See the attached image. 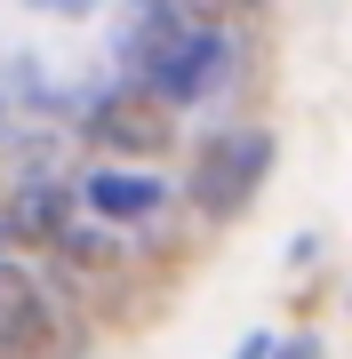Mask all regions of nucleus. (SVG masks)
Masks as SVG:
<instances>
[{"instance_id":"f257e3e1","label":"nucleus","mask_w":352,"mask_h":359,"mask_svg":"<svg viewBox=\"0 0 352 359\" xmlns=\"http://www.w3.org/2000/svg\"><path fill=\"white\" fill-rule=\"evenodd\" d=\"M0 359H80V327L8 256H0Z\"/></svg>"},{"instance_id":"20e7f679","label":"nucleus","mask_w":352,"mask_h":359,"mask_svg":"<svg viewBox=\"0 0 352 359\" xmlns=\"http://www.w3.org/2000/svg\"><path fill=\"white\" fill-rule=\"evenodd\" d=\"M89 208L96 216H120V224H144L169 208V184L160 176H89Z\"/></svg>"},{"instance_id":"f03ea898","label":"nucleus","mask_w":352,"mask_h":359,"mask_svg":"<svg viewBox=\"0 0 352 359\" xmlns=\"http://www.w3.org/2000/svg\"><path fill=\"white\" fill-rule=\"evenodd\" d=\"M89 136L105 144V152L152 160V152H169V136H176V104L160 96L152 80H120V88H105V96H96Z\"/></svg>"},{"instance_id":"7ed1b4c3","label":"nucleus","mask_w":352,"mask_h":359,"mask_svg":"<svg viewBox=\"0 0 352 359\" xmlns=\"http://www.w3.org/2000/svg\"><path fill=\"white\" fill-rule=\"evenodd\" d=\"M264 168H273V136L264 128H224V136H209V152L193 168V200L209 208V216H240V208L256 200Z\"/></svg>"},{"instance_id":"6e6552de","label":"nucleus","mask_w":352,"mask_h":359,"mask_svg":"<svg viewBox=\"0 0 352 359\" xmlns=\"http://www.w3.org/2000/svg\"><path fill=\"white\" fill-rule=\"evenodd\" d=\"M240 359H273V344H264V335H248V344H240Z\"/></svg>"},{"instance_id":"423d86ee","label":"nucleus","mask_w":352,"mask_h":359,"mask_svg":"<svg viewBox=\"0 0 352 359\" xmlns=\"http://www.w3.org/2000/svg\"><path fill=\"white\" fill-rule=\"evenodd\" d=\"M8 224L25 231V240H56V231L72 224V200H65V184H25L8 208Z\"/></svg>"},{"instance_id":"39448f33","label":"nucleus","mask_w":352,"mask_h":359,"mask_svg":"<svg viewBox=\"0 0 352 359\" xmlns=\"http://www.w3.org/2000/svg\"><path fill=\"white\" fill-rule=\"evenodd\" d=\"M184 40V8L176 0H136V25H129V65L136 72H152L160 56H169Z\"/></svg>"},{"instance_id":"1a4fd4ad","label":"nucleus","mask_w":352,"mask_h":359,"mask_svg":"<svg viewBox=\"0 0 352 359\" xmlns=\"http://www.w3.org/2000/svg\"><path fill=\"white\" fill-rule=\"evenodd\" d=\"M184 8H200V16H224V8H233V0H184Z\"/></svg>"},{"instance_id":"0eeeda50","label":"nucleus","mask_w":352,"mask_h":359,"mask_svg":"<svg viewBox=\"0 0 352 359\" xmlns=\"http://www.w3.org/2000/svg\"><path fill=\"white\" fill-rule=\"evenodd\" d=\"M273 359H320V344L304 335V344H288V351H273Z\"/></svg>"}]
</instances>
